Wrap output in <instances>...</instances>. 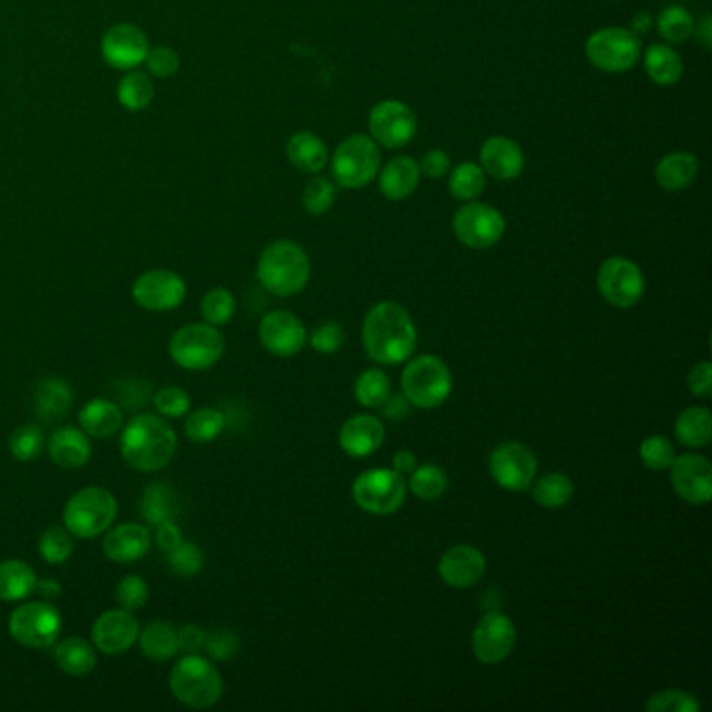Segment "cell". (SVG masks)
<instances>
[{"mask_svg": "<svg viewBox=\"0 0 712 712\" xmlns=\"http://www.w3.org/2000/svg\"><path fill=\"white\" fill-rule=\"evenodd\" d=\"M36 589V573L23 561L0 562V600L23 602Z\"/></svg>", "mask_w": 712, "mask_h": 712, "instance_id": "836d02e7", "label": "cell"}, {"mask_svg": "<svg viewBox=\"0 0 712 712\" xmlns=\"http://www.w3.org/2000/svg\"><path fill=\"white\" fill-rule=\"evenodd\" d=\"M117 517V499L103 487H87L67 499L64 527L80 540L103 535Z\"/></svg>", "mask_w": 712, "mask_h": 712, "instance_id": "5b68a950", "label": "cell"}, {"mask_svg": "<svg viewBox=\"0 0 712 712\" xmlns=\"http://www.w3.org/2000/svg\"><path fill=\"white\" fill-rule=\"evenodd\" d=\"M506 233V219L487 203L468 201L453 216V235L468 249H489Z\"/></svg>", "mask_w": 712, "mask_h": 712, "instance_id": "5bb4252c", "label": "cell"}, {"mask_svg": "<svg viewBox=\"0 0 712 712\" xmlns=\"http://www.w3.org/2000/svg\"><path fill=\"white\" fill-rule=\"evenodd\" d=\"M237 312V302L235 295L228 289H212L203 302H201V316L203 320L212 326H224L230 323Z\"/></svg>", "mask_w": 712, "mask_h": 712, "instance_id": "ee69618b", "label": "cell"}, {"mask_svg": "<svg viewBox=\"0 0 712 712\" xmlns=\"http://www.w3.org/2000/svg\"><path fill=\"white\" fill-rule=\"evenodd\" d=\"M700 709L698 698L683 690L656 691L646 702L647 712H698Z\"/></svg>", "mask_w": 712, "mask_h": 712, "instance_id": "681fc988", "label": "cell"}, {"mask_svg": "<svg viewBox=\"0 0 712 712\" xmlns=\"http://www.w3.org/2000/svg\"><path fill=\"white\" fill-rule=\"evenodd\" d=\"M439 577L453 589H468L485 577L487 561L481 550L468 543L450 547L439 561Z\"/></svg>", "mask_w": 712, "mask_h": 712, "instance_id": "7402d4cb", "label": "cell"}, {"mask_svg": "<svg viewBox=\"0 0 712 712\" xmlns=\"http://www.w3.org/2000/svg\"><path fill=\"white\" fill-rule=\"evenodd\" d=\"M124 425V416L117 404L109 399H92L80 411V427L82 431L97 437V439H108L111 434L120 432Z\"/></svg>", "mask_w": 712, "mask_h": 712, "instance_id": "f546056e", "label": "cell"}, {"mask_svg": "<svg viewBox=\"0 0 712 712\" xmlns=\"http://www.w3.org/2000/svg\"><path fill=\"white\" fill-rule=\"evenodd\" d=\"M675 457H677L675 445L670 443V439L663 434L646 437L640 445V460L649 471H656V473L669 471Z\"/></svg>", "mask_w": 712, "mask_h": 712, "instance_id": "7dc6e473", "label": "cell"}, {"mask_svg": "<svg viewBox=\"0 0 712 712\" xmlns=\"http://www.w3.org/2000/svg\"><path fill=\"white\" fill-rule=\"evenodd\" d=\"M138 644L147 658L155 663H166L178 654V631L172 623L152 621L138 633Z\"/></svg>", "mask_w": 712, "mask_h": 712, "instance_id": "e575fe53", "label": "cell"}, {"mask_svg": "<svg viewBox=\"0 0 712 712\" xmlns=\"http://www.w3.org/2000/svg\"><path fill=\"white\" fill-rule=\"evenodd\" d=\"M688 387L696 397L709 399L712 393V366L711 362H700L691 368L688 374Z\"/></svg>", "mask_w": 712, "mask_h": 712, "instance_id": "680465c9", "label": "cell"}, {"mask_svg": "<svg viewBox=\"0 0 712 712\" xmlns=\"http://www.w3.org/2000/svg\"><path fill=\"white\" fill-rule=\"evenodd\" d=\"M289 161L303 173H320L328 166V147L314 132H297L286 143Z\"/></svg>", "mask_w": 712, "mask_h": 712, "instance_id": "f1b7e54d", "label": "cell"}, {"mask_svg": "<svg viewBox=\"0 0 712 712\" xmlns=\"http://www.w3.org/2000/svg\"><path fill=\"white\" fill-rule=\"evenodd\" d=\"M61 626H64L61 612L46 600L25 602L20 608H15L9 617L11 637L20 646L30 647V649L55 646V642L59 640Z\"/></svg>", "mask_w": 712, "mask_h": 712, "instance_id": "8fae6325", "label": "cell"}, {"mask_svg": "<svg viewBox=\"0 0 712 712\" xmlns=\"http://www.w3.org/2000/svg\"><path fill=\"white\" fill-rule=\"evenodd\" d=\"M656 27H658V34L663 36V41L670 44H683L693 36L696 20L686 7L673 4L658 15Z\"/></svg>", "mask_w": 712, "mask_h": 712, "instance_id": "f35d334b", "label": "cell"}, {"mask_svg": "<svg viewBox=\"0 0 712 712\" xmlns=\"http://www.w3.org/2000/svg\"><path fill=\"white\" fill-rule=\"evenodd\" d=\"M140 623L126 608L103 612L92 625V644L108 656H120L138 642Z\"/></svg>", "mask_w": 712, "mask_h": 712, "instance_id": "d6986e66", "label": "cell"}, {"mask_svg": "<svg viewBox=\"0 0 712 712\" xmlns=\"http://www.w3.org/2000/svg\"><path fill=\"white\" fill-rule=\"evenodd\" d=\"M693 34H696V38H698L700 43L704 44L707 48H711L712 46L711 15H704V18L700 20V23H696V30H693Z\"/></svg>", "mask_w": 712, "mask_h": 712, "instance_id": "03108f58", "label": "cell"}, {"mask_svg": "<svg viewBox=\"0 0 712 712\" xmlns=\"http://www.w3.org/2000/svg\"><path fill=\"white\" fill-rule=\"evenodd\" d=\"M343 328L337 323H324L312 332L309 343L318 353H337L343 346Z\"/></svg>", "mask_w": 712, "mask_h": 712, "instance_id": "11a10c76", "label": "cell"}, {"mask_svg": "<svg viewBox=\"0 0 712 712\" xmlns=\"http://www.w3.org/2000/svg\"><path fill=\"white\" fill-rule=\"evenodd\" d=\"M420 166L408 155L391 159L378 176V189L388 201H404L414 194L420 184Z\"/></svg>", "mask_w": 712, "mask_h": 712, "instance_id": "484cf974", "label": "cell"}, {"mask_svg": "<svg viewBox=\"0 0 712 712\" xmlns=\"http://www.w3.org/2000/svg\"><path fill=\"white\" fill-rule=\"evenodd\" d=\"M155 541L159 545L161 552H172L173 547L182 541V533L178 529V524L173 520H166L161 524H157V533H155Z\"/></svg>", "mask_w": 712, "mask_h": 712, "instance_id": "6125c7cd", "label": "cell"}, {"mask_svg": "<svg viewBox=\"0 0 712 712\" xmlns=\"http://www.w3.org/2000/svg\"><path fill=\"white\" fill-rule=\"evenodd\" d=\"M205 647V633L196 625H184L178 631V652L196 654Z\"/></svg>", "mask_w": 712, "mask_h": 712, "instance_id": "94428289", "label": "cell"}, {"mask_svg": "<svg viewBox=\"0 0 712 712\" xmlns=\"http://www.w3.org/2000/svg\"><path fill=\"white\" fill-rule=\"evenodd\" d=\"M353 501L372 517L395 515L408 497V481L393 468H370L353 481Z\"/></svg>", "mask_w": 712, "mask_h": 712, "instance_id": "52a82bcc", "label": "cell"}, {"mask_svg": "<svg viewBox=\"0 0 712 712\" xmlns=\"http://www.w3.org/2000/svg\"><path fill=\"white\" fill-rule=\"evenodd\" d=\"M353 393L358 404H362L364 408H381L391 395V381L383 370L370 368L358 376Z\"/></svg>", "mask_w": 712, "mask_h": 712, "instance_id": "60d3db41", "label": "cell"}, {"mask_svg": "<svg viewBox=\"0 0 712 712\" xmlns=\"http://www.w3.org/2000/svg\"><path fill=\"white\" fill-rule=\"evenodd\" d=\"M44 448V434L38 427L34 425H25L15 429L11 439H9V450L11 455L20 462H32L34 457H38Z\"/></svg>", "mask_w": 712, "mask_h": 712, "instance_id": "f907efd6", "label": "cell"}, {"mask_svg": "<svg viewBox=\"0 0 712 712\" xmlns=\"http://www.w3.org/2000/svg\"><path fill=\"white\" fill-rule=\"evenodd\" d=\"M416 466H418V460H416V455L408 452V450H402V452H397L393 455V471H397L399 475L410 476Z\"/></svg>", "mask_w": 712, "mask_h": 712, "instance_id": "be15d7a7", "label": "cell"}, {"mask_svg": "<svg viewBox=\"0 0 712 712\" xmlns=\"http://www.w3.org/2000/svg\"><path fill=\"white\" fill-rule=\"evenodd\" d=\"M259 341L272 355L291 358L307 343V330L291 312H270L259 324Z\"/></svg>", "mask_w": 712, "mask_h": 712, "instance_id": "ffe728a7", "label": "cell"}, {"mask_svg": "<svg viewBox=\"0 0 712 712\" xmlns=\"http://www.w3.org/2000/svg\"><path fill=\"white\" fill-rule=\"evenodd\" d=\"M598 289L606 302L619 309H631L646 293V279L631 259L612 256L598 270Z\"/></svg>", "mask_w": 712, "mask_h": 712, "instance_id": "7c38bea8", "label": "cell"}, {"mask_svg": "<svg viewBox=\"0 0 712 712\" xmlns=\"http://www.w3.org/2000/svg\"><path fill=\"white\" fill-rule=\"evenodd\" d=\"M143 515L152 527L166 520H173L176 501H173L172 489L168 485H151L143 499Z\"/></svg>", "mask_w": 712, "mask_h": 712, "instance_id": "bcb514c9", "label": "cell"}, {"mask_svg": "<svg viewBox=\"0 0 712 712\" xmlns=\"http://www.w3.org/2000/svg\"><path fill=\"white\" fill-rule=\"evenodd\" d=\"M302 201L307 214H312V216H324L326 212L332 210V205L337 201V189H335V184L328 178L316 176V178H312L305 184Z\"/></svg>", "mask_w": 712, "mask_h": 712, "instance_id": "f6af8a7d", "label": "cell"}, {"mask_svg": "<svg viewBox=\"0 0 712 712\" xmlns=\"http://www.w3.org/2000/svg\"><path fill=\"white\" fill-rule=\"evenodd\" d=\"M362 335L368 355L383 366L408 362L418 341L410 314L395 302L372 305L364 318Z\"/></svg>", "mask_w": 712, "mask_h": 712, "instance_id": "6da1fadb", "label": "cell"}, {"mask_svg": "<svg viewBox=\"0 0 712 712\" xmlns=\"http://www.w3.org/2000/svg\"><path fill=\"white\" fill-rule=\"evenodd\" d=\"M675 437L690 450H704L712 439V416L704 406L686 408L675 420Z\"/></svg>", "mask_w": 712, "mask_h": 712, "instance_id": "4dcf8cb0", "label": "cell"}, {"mask_svg": "<svg viewBox=\"0 0 712 712\" xmlns=\"http://www.w3.org/2000/svg\"><path fill=\"white\" fill-rule=\"evenodd\" d=\"M145 61H147V67H149V71L155 78H170L180 67L178 53L172 48H168V46H157L152 50L149 48Z\"/></svg>", "mask_w": 712, "mask_h": 712, "instance_id": "9f6ffc18", "label": "cell"}, {"mask_svg": "<svg viewBox=\"0 0 712 712\" xmlns=\"http://www.w3.org/2000/svg\"><path fill=\"white\" fill-rule=\"evenodd\" d=\"M670 485L675 494L691 506H702L712 499V466L700 453H683L670 464Z\"/></svg>", "mask_w": 712, "mask_h": 712, "instance_id": "ac0fdd59", "label": "cell"}, {"mask_svg": "<svg viewBox=\"0 0 712 712\" xmlns=\"http://www.w3.org/2000/svg\"><path fill=\"white\" fill-rule=\"evenodd\" d=\"M370 138L385 149H402L416 136V113L406 103L387 99L374 105L368 117Z\"/></svg>", "mask_w": 712, "mask_h": 712, "instance_id": "9a60e30c", "label": "cell"}, {"mask_svg": "<svg viewBox=\"0 0 712 712\" xmlns=\"http://www.w3.org/2000/svg\"><path fill=\"white\" fill-rule=\"evenodd\" d=\"M152 406L166 418H182L191 410V397L184 388L163 387L152 395Z\"/></svg>", "mask_w": 712, "mask_h": 712, "instance_id": "f5cc1de1", "label": "cell"}, {"mask_svg": "<svg viewBox=\"0 0 712 712\" xmlns=\"http://www.w3.org/2000/svg\"><path fill=\"white\" fill-rule=\"evenodd\" d=\"M101 53H103V59L113 69L128 71V69L145 64L147 53H149V41L140 27H136L132 23H117L103 36Z\"/></svg>", "mask_w": 712, "mask_h": 712, "instance_id": "44dd1931", "label": "cell"}, {"mask_svg": "<svg viewBox=\"0 0 712 712\" xmlns=\"http://www.w3.org/2000/svg\"><path fill=\"white\" fill-rule=\"evenodd\" d=\"M531 496L540 504L541 508L556 510L573 499L575 485L568 476L562 475V473H550V475H543L533 481Z\"/></svg>", "mask_w": 712, "mask_h": 712, "instance_id": "8d00e7d4", "label": "cell"}, {"mask_svg": "<svg viewBox=\"0 0 712 712\" xmlns=\"http://www.w3.org/2000/svg\"><path fill=\"white\" fill-rule=\"evenodd\" d=\"M176 700L193 711L216 707L224 693V679L216 665L199 654H184L170 673Z\"/></svg>", "mask_w": 712, "mask_h": 712, "instance_id": "277c9868", "label": "cell"}, {"mask_svg": "<svg viewBox=\"0 0 712 712\" xmlns=\"http://www.w3.org/2000/svg\"><path fill=\"white\" fill-rule=\"evenodd\" d=\"M385 441V427L376 416L360 414L349 418L339 432V445L351 457H368Z\"/></svg>", "mask_w": 712, "mask_h": 712, "instance_id": "d4e9b609", "label": "cell"}, {"mask_svg": "<svg viewBox=\"0 0 712 712\" xmlns=\"http://www.w3.org/2000/svg\"><path fill=\"white\" fill-rule=\"evenodd\" d=\"M452 372L439 355L411 360L402 374V395L420 410H434L452 395Z\"/></svg>", "mask_w": 712, "mask_h": 712, "instance_id": "8992f818", "label": "cell"}, {"mask_svg": "<svg viewBox=\"0 0 712 712\" xmlns=\"http://www.w3.org/2000/svg\"><path fill=\"white\" fill-rule=\"evenodd\" d=\"M38 552L48 564H64L74 554V540L65 527L46 529L38 543Z\"/></svg>", "mask_w": 712, "mask_h": 712, "instance_id": "c3c4849f", "label": "cell"}, {"mask_svg": "<svg viewBox=\"0 0 712 712\" xmlns=\"http://www.w3.org/2000/svg\"><path fill=\"white\" fill-rule=\"evenodd\" d=\"M481 168L496 180H515L524 170V152L512 138L491 136L481 147Z\"/></svg>", "mask_w": 712, "mask_h": 712, "instance_id": "cb8c5ba5", "label": "cell"}, {"mask_svg": "<svg viewBox=\"0 0 712 712\" xmlns=\"http://www.w3.org/2000/svg\"><path fill=\"white\" fill-rule=\"evenodd\" d=\"M48 453L61 468H82L90 460V441L87 432L76 427H61L48 439Z\"/></svg>", "mask_w": 712, "mask_h": 712, "instance_id": "4316f807", "label": "cell"}, {"mask_svg": "<svg viewBox=\"0 0 712 712\" xmlns=\"http://www.w3.org/2000/svg\"><path fill=\"white\" fill-rule=\"evenodd\" d=\"M700 161L688 151H675L665 155L656 166V182L669 193H679L691 187L698 178Z\"/></svg>", "mask_w": 712, "mask_h": 712, "instance_id": "83f0119b", "label": "cell"}, {"mask_svg": "<svg viewBox=\"0 0 712 712\" xmlns=\"http://www.w3.org/2000/svg\"><path fill=\"white\" fill-rule=\"evenodd\" d=\"M487 187V176L475 161H464L450 170V193L453 199L468 203L478 199Z\"/></svg>", "mask_w": 712, "mask_h": 712, "instance_id": "74e56055", "label": "cell"}, {"mask_svg": "<svg viewBox=\"0 0 712 712\" xmlns=\"http://www.w3.org/2000/svg\"><path fill=\"white\" fill-rule=\"evenodd\" d=\"M74 402V391L61 378H44L34 391L36 410L44 420H57L67 414Z\"/></svg>", "mask_w": 712, "mask_h": 712, "instance_id": "d590c367", "label": "cell"}, {"mask_svg": "<svg viewBox=\"0 0 712 712\" xmlns=\"http://www.w3.org/2000/svg\"><path fill=\"white\" fill-rule=\"evenodd\" d=\"M517 644V625L504 612H487L473 631V654L483 665L504 663Z\"/></svg>", "mask_w": 712, "mask_h": 712, "instance_id": "2e32d148", "label": "cell"}, {"mask_svg": "<svg viewBox=\"0 0 712 712\" xmlns=\"http://www.w3.org/2000/svg\"><path fill=\"white\" fill-rule=\"evenodd\" d=\"M408 489L422 501H434L448 491V475L434 464L416 466L408 481Z\"/></svg>", "mask_w": 712, "mask_h": 712, "instance_id": "b9f144b4", "label": "cell"}, {"mask_svg": "<svg viewBox=\"0 0 712 712\" xmlns=\"http://www.w3.org/2000/svg\"><path fill=\"white\" fill-rule=\"evenodd\" d=\"M589 64L604 74H625L642 57V41L626 27H600L585 44Z\"/></svg>", "mask_w": 712, "mask_h": 712, "instance_id": "9c48e42d", "label": "cell"}, {"mask_svg": "<svg viewBox=\"0 0 712 712\" xmlns=\"http://www.w3.org/2000/svg\"><path fill=\"white\" fill-rule=\"evenodd\" d=\"M168 564L180 577H194L203 568V554L193 541H180L172 552H168Z\"/></svg>", "mask_w": 712, "mask_h": 712, "instance_id": "816d5d0a", "label": "cell"}, {"mask_svg": "<svg viewBox=\"0 0 712 712\" xmlns=\"http://www.w3.org/2000/svg\"><path fill=\"white\" fill-rule=\"evenodd\" d=\"M332 178L339 187L355 191L368 187L381 170L378 145L364 134L346 138L330 157Z\"/></svg>", "mask_w": 712, "mask_h": 712, "instance_id": "ba28073f", "label": "cell"}, {"mask_svg": "<svg viewBox=\"0 0 712 712\" xmlns=\"http://www.w3.org/2000/svg\"><path fill=\"white\" fill-rule=\"evenodd\" d=\"M418 166H420V173L427 176V178H432V180L443 178L445 173H450V170H452L450 157L441 149H432V151L427 152Z\"/></svg>", "mask_w": 712, "mask_h": 712, "instance_id": "91938a15", "label": "cell"}, {"mask_svg": "<svg viewBox=\"0 0 712 712\" xmlns=\"http://www.w3.org/2000/svg\"><path fill=\"white\" fill-rule=\"evenodd\" d=\"M226 427V418L222 411L216 408H201V410L191 411L184 422V432L193 443H212L217 439Z\"/></svg>", "mask_w": 712, "mask_h": 712, "instance_id": "ab89813d", "label": "cell"}, {"mask_svg": "<svg viewBox=\"0 0 712 712\" xmlns=\"http://www.w3.org/2000/svg\"><path fill=\"white\" fill-rule=\"evenodd\" d=\"M122 457L138 473H155L172 462L178 437L172 427L152 414L132 418L120 439Z\"/></svg>", "mask_w": 712, "mask_h": 712, "instance_id": "7a4b0ae2", "label": "cell"}, {"mask_svg": "<svg viewBox=\"0 0 712 712\" xmlns=\"http://www.w3.org/2000/svg\"><path fill=\"white\" fill-rule=\"evenodd\" d=\"M205 649L214 660H228L238 649V640L230 631H216L210 637L205 635Z\"/></svg>", "mask_w": 712, "mask_h": 712, "instance_id": "6f0895ef", "label": "cell"}, {"mask_svg": "<svg viewBox=\"0 0 712 712\" xmlns=\"http://www.w3.org/2000/svg\"><path fill=\"white\" fill-rule=\"evenodd\" d=\"M44 600H55L61 596V583L55 581V579H36V589Z\"/></svg>", "mask_w": 712, "mask_h": 712, "instance_id": "e7e4bbea", "label": "cell"}, {"mask_svg": "<svg viewBox=\"0 0 712 712\" xmlns=\"http://www.w3.org/2000/svg\"><path fill=\"white\" fill-rule=\"evenodd\" d=\"M173 362L184 370H207L216 366L224 355V337L217 326L194 323L176 330L170 341Z\"/></svg>", "mask_w": 712, "mask_h": 712, "instance_id": "30bf717a", "label": "cell"}, {"mask_svg": "<svg viewBox=\"0 0 712 712\" xmlns=\"http://www.w3.org/2000/svg\"><path fill=\"white\" fill-rule=\"evenodd\" d=\"M649 23H652L649 13H637V15H635V20H633V23H631V25H633V30H631V32L640 36V34H644V32H647V30H649Z\"/></svg>", "mask_w": 712, "mask_h": 712, "instance_id": "003e7915", "label": "cell"}, {"mask_svg": "<svg viewBox=\"0 0 712 712\" xmlns=\"http://www.w3.org/2000/svg\"><path fill=\"white\" fill-rule=\"evenodd\" d=\"M644 67L647 78L658 87H675L683 76L681 57L667 44H649Z\"/></svg>", "mask_w": 712, "mask_h": 712, "instance_id": "1f68e13d", "label": "cell"}, {"mask_svg": "<svg viewBox=\"0 0 712 712\" xmlns=\"http://www.w3.org/2000/svg\"><path fill=\"white\" fill-rule=\"evenodd\" d=\"M489 475L501 489L522 494L538 478V457L524 443L506 441L489 455Z\"/></svg>", "mask_w": 712, "mask_h": 712, "instance_id": "4fadbf2b", "label": "cell"}, {"mask_svg": "<svg viewBox=\"0 0 712 712\" xmlns=\"http://www.w3.org/2000/svg\"><path fill=\"white\" fill-rule=\"evenodd\" d=\"M151 547V531L138 522H124L105 531L103 552L109 561L132 564L140 561Z\"/></svg>", "mask_w": 712, "mask_h": 712, "instance_id": "603a6c76", "label": "cell"}, {"mask_svg": "<svg viewBox=\"0 0 712 712\" xmlns=\"http://www.w3.org/2000/svg\"><path fill=\"white\" fill-rule=\"evenodd\" d=\"M312 276V261L295 240H276L268 245L258 261L261 286L276 297L302 293Z\"/></svg>", "mask_w": 712, "mask_h": 712, "instance_id": "3957f363", "label": "cell"}, {"mask_svg": "<svg viewBox=\"0 0 712 712\" xmlns=\"http://www.w3.org/2000/svg\"><path fill=\"white\" fill-rule=\"evenodd\" d=\"M55 663L69 677H87L97 667V652L82 637L55 642Z\"/></svg>", "mask_w": 712, "mask_h": 712, "instance_id": "d6a6232c", "label": "cell"}, {"mask_svg": "<svg viewBox=\"0 0 712 712\" xmlns=\"http://www.w3.org/2000/svg\"><path fill=\"white\" fill-rule=\"evenodd\" d=\"M115 600L120 602L122 608L134 612V610L143 608L149 602V585L138 575H128L126 579H122L117 585Z\"/></svg>", "mask_w": 712, "mask_h": 712, "instance_id": "db71d44e", "label": "cell"}, {"mask_svg": "<svg viewBox=\"0 0 712 712\" xmlns=\"http://www.w3.org/2000/svg\"><path fill=\"white\" fill-rule=\"evenodd\" d=\"M152 97H155V88L151 78L140 71H132L117 87L120 105L128 111H143L149 108Z\"/></svg>", "mask_w": 712, "mask_h": 712, "instance_id": "7bdbcfd3", "label": "cell"}, {"mask_svg": "<svg viewBox=\"0 0 712 712\" xmlns=\"http://www.w3.org/2000/svg\"><path fill=\"white\" fill-rule=\"evenodd\" d=\"M132 297L143 309L172 312L187 297V282L172 270H149L132 284Z\"/></svg>", "mask_w": 712, "mask_h": 712, "instance_id": "e0dca14e", "label": "cell"}]
</instances>
